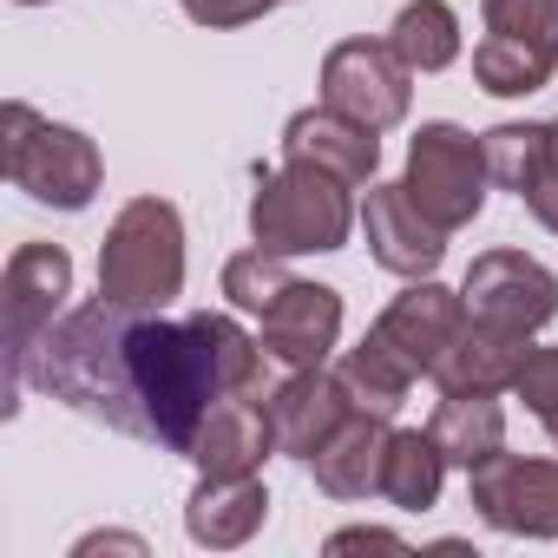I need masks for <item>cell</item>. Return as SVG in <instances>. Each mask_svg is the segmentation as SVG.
<instances>
[{
  "label": "cell",
  "mask_w": 558,
  "mask_h": 558,
  "mask_svg": "<svg viewBox=\"0 0 558 558\" xmlns=\"http://www.w3.org/2000/svg\"><path fill=\"white\" fill-rule=\"evenodd\" d=\"M480 151H486V171H493V184L499 191H532V178L545 171V158H551V125H493L486 138H480Z\"/></svg>",
  "instance_id": "cb8c5ba5"
},
{
  "label": "cell",
  "mask_w": 558,
  "mask_h": 558,
  "mask_svg": "<svg viewBox=\"0 0 558 558\" xmlns=\"http://www.w3.org/2000/svg\"><path fill=\"white\" fill-rule=\"evenodd\" d=\"M512 395L545 421V434L558 440V349H532L525 355V368H519V381H512Z\"/></svg>",
  "instance_id": "4316f807"
},
{
  "label": "cell",
  "mask_w": 558,
  "mask_h": 558,
  "mask_svg": "<svg viewBox=\"0 0 558 558\" xmlns=\"http://www.w3.org/2000/svg\"><path fill=\"white\" fill-rule=\"evenodd\" d=\"M440 480H447V453L434 447V434L427 427H395L388 473H381V499L401 506V512H427L440 499Z\"/></svg>",
  "instance_id": "ffe728a7"
},
{
  "label": "cell",
  "mask_w": 558,
  "mask_h": 558,
  "mask_svg": "<svg viewBox=\"0 0 558 558\" xmlns=\"http://www.w3.org/2000/svg\"><path fill=\"white\" fill-rule=\"evenodd\" d=\"M551 73H558V60L538 53V47H525V40H512V34H486V40L473 47V80H480L486 93H499V99H525V93H538Z\"/></svg>",
  "instance_id": "603a6c76"
},
{
  "label": "cell",
  "mask_w": 558,
  "mask_h": 558,
  "mask_svg": "<svg viewBox=\"0 0 558 558\" xmlns=\"http://www.w3.org/2000/svg\"><path fill=\"white\" fill-rule=\"evenodd\" d=\"M349 178L283 158V171L263 178L250 197V236L276 256H310V250H342L355 230V204H349Z\"/></svg>",
  "instance_id": "3957f363"
},
{
  "label": "cell",
  "mask_w": 558,
  "mask_h": 558,
  "mask_svg": "<svg viewBox=\"0 0 558 558\" xmlns=\"http://www.w3.org/2000/svg\"><path fill=\"white\" fill-rule=\"evenodd\" d=\"M323 106L368 132H395L414 106V66L388 40H342L323 60Z\"/></svg>",
  "instance_id": "52a82bcc"
},
{
  "label": "cell",
  "mask_w": 558,
  "mask_h": 558,
  "mask_svg": "<svg viewBox=\"0 0 558 558\" xmlns=\"http://www.w3.org/2000/svg\"><path fill=\"white\" fill-rule=\"evenodd\" d=\"M525 210H532V217H538V223L558 236V151H551V158H545V171L532 178V191H525Z\"/></svg>",
  "instance_id": "f1b7e54d"
},
{
  "label": "cell",
  "mask_w": 558,
  "mask_h": 558,
  "mask_svg": "<svg viewBox=\"0 0 558 558\" xmlns=\"http://www.w3.org/2000/svg\"><path fill=\"white\" fill-rule=\"evenodd\" d=\"M401 184H408V197L453 236V230H466V223L480 217L493 171H486V151H480L473 132L434 119V125H421L414 145H408V178H401Z\"/></svg>",
  "instance_id": "5b68a950"
},
{
  "label": "cell",
  "mask_w": 558,
  "mask_h": 558,
  "mask_svg": "<svg viewBox=\"0 0 558 558\" xmlns=\"http://www.w3.org/2000/svg\"><path fill=\"white\" fill-rule=\"evenodd\" d=\"M73 296V256L60 243H21L0 276V323H8V395H21L27 381V355L34 342L53 329L60 303Z\"/></svg>",
  "instance_id": "8992f818"
},
{
  "label": "cell",
  "mask_w": 558,
  "mask_h": 558,
  "mask_svg": "<svg viewBox=\"0 0 558 558\" xmlns=\"http://www.w3.org/2000/svg\"><path fill=\"white\" fill-rule=\"evenodd\" d=\"M460 329H466V296H460V290H440L434 276H414V283L381 310V323H375V336H381L414 375H434L440 355L460 342Z\"/></svg>",
  "instance_id": "30bf717a"
},
{
  "label": "cell",
  "mask_w": 558,
  "mask_h": 558,
  "mask_svg": "<svg viewBox=\"0 0 558 558\" xmlns=\"http://www.w3.org/2000/svg\"><path fill=\"white\" fill-rule=\"evenodd\" d=\"M388 47L414 66V73H440L460 60V14L447 0H408L388 27Z\"/></svg>",
  "instance_id": "44dd1931"
},
{
  "label": "cell",
  "mask_w": 558,
  "mask_h": 558,
  "mask_svg": "<svg viewBox=\"0 0 558 558\" xmlns=\"http://www.w3.org/2000/svg\"><path fill=\"white\" fill-rule=\"evenodd\" d=\"M388 440H395V427H388V414H368V408H355L316 453H310V466H316V486L329 493V499H368V493H381V473H388Z\"/></svg>",
  "instance_id": "5bb4252c"
},
{
  "label": "cell",
  "mask_w": 558,
  "mask_h": 558,
  "mask_svg": "<svg viewBox=\"0 0 558 558\" xmlns=\"http://www.w3.org/2000/svg\"><path fill=\"white\" fill-rule=\"evenodd\" d=\"M460 296H466L473 323H499V329L538 336L558 316V276L545 263H532L525 250H486V256H473Z\"/></svg>",
  "instance_id": "9c48e42d"
},
{
  "label": "cell",
  "mask_w": 558,
  "mask_h": 558,
  "mask_svg": "<svg viewBox=\"0 0 558 558\" xmlns=\"http://www.w3.org/2000/svg\"><path fill=\"white\" fill-rule=\"evenodd\" d=\"M269 8H283V0H184V14L197 27H243V21H263Z\"/></svg>",
  "instance_id": "83f0119b"
},
{
  "label": "cell",
  "mask_w": 558,
  "mask_h": 558,
  "mask_svg": "<svg viewBox=\"0 0 558 558\" xmlns=\"http://www.w3.org/2000/svg\"><path fill=\"white\" fill-rule=\"evenodd\" d=\"M0 171L53 210H86L99 191V145L14 99L0 112Z\"/></svg>",
  "instance_id": "277c9868"
},
{
  "label": "cell",
  "mask_w": 558,
  "mask_h": 558,
  "mask_svg": "<svg viewBox=\"0 0 558 558\" xmlns=\"http://www.w3.org/2000/svg\"><path fill=\"white\" fill-rule=\"evenodd\" d=\"M269 434H276V453H296V460H310L349 414H355V395H349V381L342 375H329V368H290V381L276 388L269 401Z\"/></svg>",
  "instance_id": "4fadbf2b"
},
{
  "label": "cell",
  "mask_w": 558,
  "mask_h": 558,
  "mask_svg": "<svg viewBox=\"0 0 558 558\" xmlns=\"http://www.w3.org/2000/svg\"><path fill=\"white\" fill-rule=\"evenodd\" d=\"M427 434H434V447L447 453V466H480L486 453L506 447V414H499L493 395H447V401L434 408Z\"/></svg>",
  "instance_id": "d6986e66"
},
{
  "label": "cell",
  "mask_w": 558,
  "mask_h": 558,
  "mask_svg": "<svg viewBox=\"0 0 558 558\" xmlns=\"http://www.w3.org/2000/svg\"><path fill=\"white\" fill-rule=\"evenodd\" d=\"M290 283H296V276L283 269V256H276V250H263V243L223 263V296H230L236 310H250V316H263L276 296L290 290Z\"/></svg>",
  "instance_id": "d4e9b609"
},
{
  "label": "cell",
  "mask_w": 558,
  "mask_h": 558,
  "mask_svg": "<svg viewBox=\"0 0 558 558\" xmlns=\"http://www.w3.org/2000/svg\"><path fill=\"white\" fill-rule=\"evenodd\" d=\"M551 151H558V119H551Z\"/></svg>",
  "instance_id": "4dcf8cb0"
},
{
  "label": "cell",
  "mask_w": 558,
  "mask_h": 558,
  "mask_svg": "<svg viewBox=\"0 0 558 558\" xmlns=\"http://www.w3.org/2000/svg\"><path fill=\"white\" fill-rule=\"evenodd\" d=\"M362 230H368V250L381 269L395 276H434L440 256H447V230L408 197V184H368V204H362Z\"/></svg>",
  "instance_id": "8fae6325"
},
{
  "label": "cell",
  "mask_w": 558,
  "mask_h": 558,
  "mask_svg": "<svg viewBox=\"0 0 558 558\" xmlns=\"http://www.w3.org/2000/svg\"><path fill=\"white\" fill-rule=\"evenodd\" d=\"M263 453H276V434H269V408L250 395H223L191 440L197 473H256Z\"/></svg>",
  "instance_id": "ac0fdd59"
},
{
  "label": "cell",
  "mask_w": 558,
  "mask_h": 558,
  "mask_svg": "<svg viewBox=\"0 0 558 558\" xmlns=\"http://www.w3.org/2000/svg\"><path fill=\"white\" fill-rule=\"evenodd\" d=\"M184 290V223L165 197H132L99 243V296L158 316Z\"/></svg>",
  "instance_id": "7a4b0ae2"
},
{
  "label": "cell",
  "mask_w": 558,
  "mask_h": 558,
  "mask_svg": "<svg viewBox=\"0 0 558 558\" xmlns=\"http://www.w3.org/2000/svg\"><path fill=\"white\" fill-rule=\"evenodd\" d=\"M256 323H263L256 342H263L269 362H283V368H323L329 349L342 342V296L323 290V283H290Z\"/></svg>",
  "instance_id": "7c38bea8"
},
{
  "label": "cell",
  "mask_w": 558,
  "mask_h": 558,
  "mask_svg": "<svg viewBox=\"0 0 558 558\" xmlns=\"http://www.w3.org/2000/svg\"><path fill=\"white\" fill-rule=\"evenodd\" d=\"M473 506L493 532L512 538H558V460H525V453H486L466 466Z\"/></svg>",
  "instance_id": "ba28073f"
},
{
  "label": "cell",
  "mask_w": 558,
  "mask_h": 558,
  "mask_svg": "<svg viewBox=\"0 0 558 558\" xmlns=\"http://www.w3.org/2000/svg\"><path fill=\"white\" fill-rule=\"evenodd\" d=\"M263 362V342L243 336L230 316L204 310L191 323H158L99 296L34 342L27 375L132 440L191 453L204 414L223 395H256Z\"/></svg>",
  "instance_id": "6da1fadb"
},
{
  "label": "cell",
  "mask_w": 558,
  "mask_h": 558,
  "mask_svg": "<svg viewBox=\"0 0 558 558\" xmlns=\"http://www.w3.org/2000/svg\"><path fill=\"white\" fill-rule=\"evenodd\" d=\"M355 545H381V551H408L395 532H375V525H355V532H336L329 538V551H355Z\"/></svg>",
  "instance_id": "f546056e"
},
{
  "label": "cell",
  "mask_w": 558,
  "mask_h": 558,
  "mask_svg": "<svg viewBox=\"0 0 558 558\" xmlns=\"http://www.w3.org/2000/svg\"><path fill=\"white\" fill-rule=\"evenodd\" d=\"M283 158H303V165H323L349 184H375V165H381V132L342 119L336 106H310L283 125Z\"/></svg>",
  "instance_id": "9a60e30c"
},
{
  "label": "cell",
  "mask_w": 558,
  "mask_h": 558,
  "mask_svg": "<svg viewBox=\"0 0 558 558\" xmlns=\"http://www.w3.org/2000/svg\"><path fill=\"white\" fill-rule=\"evenodd\" d=\"M486 34H512L558 60V0H480Z\"/></svg>",
  "instance_id": "484cf974"
},
{
  "label": "cell",
  "mask_w": 558,
  "mask_h": 558,
  "mask_svg": "<svg viewBox=\"0 0 558 558\" xmlns=\"http://www.w3.org/2000/svg\"><path fill=\"white\" fill-rule=\"evenodd\" d=\"M525 355H532V336L466 316V329H460V342L440 355L434 381H440V395H506V388L519 381Z\"/></svg>",
  "instance_id": "2e32d148"
},
{
  "label": "cell",
  "mask_w": 558,
  "mask_h": 558,
  "mask_svg": "<svg viewBox=\"0 0 558 558\" xmlns=\"http://www.w3.org/2000/svg\"><path fill=\"white\" fill-rule=\"evenodd\" d=\"M263 519H269V493H263L256 473H204L197 493H191V506H184L191 538L210 545V551L250 545L263 532Z\"/></svg>",
  "instance_id": "e0dca14e"
},
{
  "label": "cell",
  "mask_w": 558,
  "mask_h": 558,
  "mask_svg": "<svg viewBox=\"0 0 558 558\" xmlns=\"http://www.w3.org/2000/svg\"><path fill=\"white\" fill-rule=\"evenodd\" d=\"M342 381H349V395H355V408H368V414H395L401 401H408V388H414V368L368 329V342L362 349H349L342 355V368H336Z\"/></svg>",
  "instance_id": "7402d4cb"
}]
</instances>
